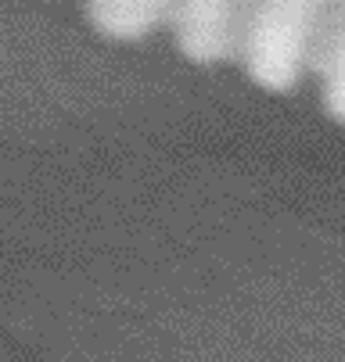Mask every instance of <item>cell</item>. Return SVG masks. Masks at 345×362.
Segmentation results:
<instances>
[{
  "label": "cell",
  "mask_w": 345,
  "mask_h": 362,
  "mask_svg": "<svg viewBox=\"0 0 345 362\" xmlns=\"http://www.w3.org/2000/svg\"><path fill=\"white\" fill-rule=\"evenodd\" d=\"M331 0H249L237 58L263 90L288 93L306 76L310 47Z\"/></svg>",
  "instance_id": "6da1fadb"
},
{
  "label": "cell",
  "mask_w": 345,
  "mask_h": 362,
  "mask_svg": "<svg viewBox=\"0 0 345 362\" xmlns=\"http://www.w3.org/2000/svg\"><path fill=\"white\" fill-rule=\"evenodd\" d=\"M306 72H313L320 79L327 112H331V119H338L341 115V0H331L327 15L317 25Z\"/></svg>",
  "instance_id": "277c9868"
},
{
  "label": "cell",
  "mask_w": 345,
  "mask_h": 362,
  "mask_svg": "<svg viewBox=\"0 0 345 362\" xmlns=\"http://www.w3.org/2000/svg\"><path fill=\"white\" fill-rule=\"evenodd\" d=\"M176 0H86V18L108 40H140L169 25Z\"/></svg>",
  "instance_id": "3957f363"
},
{
  "label": "cell",
  "mask_w": 345,
  "mask_h": 362,
  "mask_svg": "<svg viewBox=\"0 0 345 362\" xmlns=\"http://www.w3.org/2000/svg\"><path fill=\"white\" fill-rule=\"evenodd\" d=\"M249 0H176L169 29L176 47L198 65H223L237 58Z\"/></svg>",
  "instance_id": "7a4b0ae2"
}]
</instances>
